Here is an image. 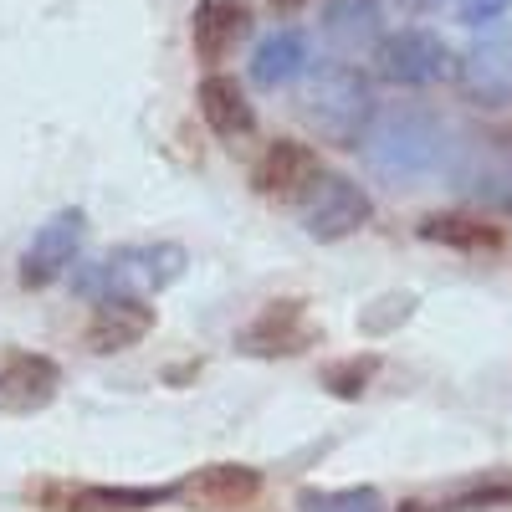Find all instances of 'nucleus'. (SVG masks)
<instances>
[{"label":"nucleus","instance_id":"nucleus-19","mask_svg":"<svg viewBox=\"0 0 512 512\" xmlns=\"http://www.w3.org/2000/svg\"><path fill=\"white\" fill-rule=\"evenodd\" d=\"M303 512H384V497L374 487H338V492H308Z\"/></svg>","mask_w":512,"mask_h":512},{"label":"nucleus","instance_id":"nucleus-16","mask_svg":"<svg viewBox=\"0 0 512 512\" xmlns=\"http://www.w3.org/2000/svg\"><path fill=\"white\" fill-rule=\"evenodd\" d=\"M195 103H200V118L210 123V134H221V139H241L256 128V113L241 93V82L226 77V72H210L195 88Z\"/></svg>","mask_w":512,"mask_h":512},{"label":"nucleus","instance_id":"nucleus-2","mask_svg":"<svg viewBox=\"0 0 512 512\" xmlns=\"http://www.w3.org/2000/svg\"><path fill=\"white\" fill-rule=\"evenodd\" d=\"M185 272V246L175 241H134L118 246L93 262H72V292L103 303V297H154L164 287H175Z\"/></svg>","mask_w":512,"mask_h":512},{"label":"nucleus","instance_id":"nucleus-5","mask_svg":"<svg viewBox=\"0 0 512 512\" xmlns=\"http://www.w3.org/2000/svg\"><path fill=\"white\" fill-rule=\"evenodd\" d=\"M456 88L477 108H507L512 103V26H497L477 36L456 57Z\"/></svg>","mask_w":512,"mask_h":512},{"label":"nucleus","instance_id":"nucleus-7","mask_svg":"<svg viewBox=\"0 0 512 512\" xmlns=\"http://www.w3.org/2000/svg\"><path fill=\"white\" fill-rule=\"evenodd\" d=\"M82 236H88V216L72 205V210H57L52 221H41L31 246L21 251V287H52L57 277L72 272L77 251H82Z\"/></svg>","mask_w":512,"mask_h":512},{"label":"nucleus","instance_id":"nucleus-11","mask_svg":"<svg viewBox=\"0 0 512 512\" xmlns=\"http://www.w3.org/2000/svg\"><path fill=\"white\" fill-rule=\"evenodd\" d=\"M323 175V164L308 144H297V139H277L262 149V159H256L251 169V185L262 190L267 200H303L313 190V180Z\"/></svg>","mask_w":512,"mask_h":512},{"label":"nucleus","instance_id":"nucleus-20","mask_svg":"<svg viewBox=\"0 0 512 512\" xmlns=\"http://www.w3.org/2000/svg\"><path fill=\"white\" fill-rule=\"evenodd\" d=\"M364 379H369V364L349 359V364H333V369H328V390H333L338 400H354V395H364Z\"/></svg>","mask_w":512,"mask_h":512},{"label":"nucleus","instance_id":"nucleus-22","mask_svg":"<svg viewBox=\"0 0 512 512\" xmlns=\"http://www.w3.org/2000/svg\"><path fill=\"white\" fill-rule=\"evenodd\" d=\"M395 6L410 16H431V11H441V0H395Z\"/></svg>","mask_w":512,"mask_h":512},{"label":"nucleus","instance_id":"nucleus-14","mask_svg":"<svg viewBox=\"0 0 512 512\" xmlns=\"http://www.w3.org/2000/svg\"><path fill=\"white\" fill-rule=\"evenodd\" d=\"M323 36L338 57H364L384 41V11L379 0H328Z\"/></svg>","mask_w":512,"mask_h":512},{"label":"nucleus","instance_id":"nucleus-15","mask_svg":"<svg viewBox=\"0 0 512 512\" xmlns=\"http://www.w3.org/2000/svg\"><path fill=\"white\" fill-rule=\"evenodd\" d=\"M308 67H313V57H308V36H303V31H292V26L267 31L262 41H256V52H251V82H256V88H267V93L292 88V82L303 77Z\"/></svg>","mask_w":512,"mask_h":512},{"label":"nucleus","instance_id":"nucleus-13","mask_svg":"<svg viewBox=\"0 0 512 512\" xmlns=\"http://www.w3.org/2000/svg\"><path fill=\"white\" fill-rule=\"evenodd\" d=\"M57 390H62V369L47 354H11L0 364V410L36 415L57 400Z\"/></svg>","mask_w":512,"mask_h":512},{"label":"nucleus","instance_id":"nucleus-21","mask_svg":"<svg viewBox=\"0 0 512 512\" xmlns=\"http://www.w3.org/2000/svg\"><path fill=\"white\" fill-rule=\"evenodd\" d=\"M512 11V0H461V21L466 26H487V21H502Z\"/></svg>","mask_w":512,"mask_h":512},{"label":"nucleus","instance_id":"nucleus-23","mask_svg":"<svg viewBox=\"0 0 512 512\" xmlns=\"http://www.w3.org/2000/svg\"><path fill=\"white\" fill-rule=\"evenodd\" d=\"M297 6H308V0H272V11H297Z\"/></svg>","mask_w":512,"mask_h":512},{"label":"nucleus","instance_id":"nucleus-8","mask_svg":"<svg viewBox=\"0 0 512 512\" xmlns=\"http://www.w3.org/2000/svg\"><path fill=\"white\" fill-rule=\"evenodd\" d=\"M52 512H144L175 502V487H82V482H41L31 492Z\"/></svg>","mask_w":512,"mask_h":512},{"label":"nucleus","instance_id":"nucleus-4","mask_svg":"<svg viewBox=\"0 0 512 512\" xmlns=\"http://www.w3.org/2000/svg\"><path fill=\"white\" fill-rule=\"evenodd\" d=\"M374 72L384 82H395V88H436V82H446L456 72V57L436 31L405 26L374 47Z\"/></svg>","mask_w":512,"mask_h":512},{"label":"nucleus","instance_id":"nucleus-1","mask_svg":"<svg viewBox=\"0 0 512 512\" xmlns=\"http://www.w3.org/2000/svg\"><path fill=\"white\" fill-rule=\"evenodd\" d=\"M364 164L374 169L379 180L390 185H420L446 169L451 159V128L441 123V113L420 108V103H395L379 108L369 134H364Z\"/></svg>","mask_w":512,"mask_h":512},{"label":"nucleus","instance_id":"nucleus-3","mask_svg":"<svg viewBox=\"0 0 512 512\" xmlns=\"http://www.w3.org/2000/svg\"><path fill=\"white\" fill-rule=\"evenodd\" d=\"M308 88H303V118L313 123V134L338 144V149H359L369 123H374V88L369 77L349 62V57H333L303 72Z\"/></svg>","mask_w":512,"mask_h":512},{"label":"nucleus","instance_id":"nucleus-12","mask_svg":"<svg viewBox=\"0 0 512 512\" xmlns=\"http://www.w3.org/2000/svg\"><path fill=\"white\" fill-rule=\"evenodd\" d=\"M149 328H154V308H144V297H103V303H93L82 344L93 354H123V349L144 344Z\"/></svg>","mask_w":512,"mask_h":512},{"label":"nucleus","instance_id":"nucleus-17","mask_svg":"<svg viewBox=\"0 0 512 512\" xmlns=\"http://www.w3.org/2000/svg\"><path fill=\"white\" fill-rule=\"evenodd\" d=\"M241 344L251 354H303L313 344V323L303 303H267V313L246 328Z\"/></svg>","mask_w":512,"mask_h":512},{"label":"nucleus","instance_id":"nucleus-10","mask_svg":"<svg viewBox=\"0 0 512 512\" xmlns=\"http://www.w3.org/2000/svg\"><path fill=\"white\" fill-rule=\"evenodd\" d=\"M246 36H251L246 0H200L190 16V47H195V62H205V67H221Z\"/></svg>","mask_w":512,"mask_h":512},{"label":"nucleus","instance_id":"nucleus-6","mask_svg":"<svg viewBox=\"0 0 512 512\" xmlns=\"http://www.w3.org/2000/svg\"><path fill=\"white\" fill-rule=\"evenodd\" d=\"M374 216V205L364 195V185H354L349 175H318L313 190L303 195V231L313 241H344L354 231H364Z\"/></svg>","mask_w":512,"mask_h":512},{"label":"nucleus","instance_id":"nucleus-18","mask_svg":"<svg viewBox=\"0 0 512 512\" xmlns=\"http://www.w3.org/2000/svg\"><path fill=\"white\" fill-rule=\"evenodd\" d=\"M420 231H425V241L461 246V251H492V246H502V231L487 226V221H472V216H431Z\"/></svg>","mask_w":512,"mask_h":512},{"label":"nucleus","instance_id":"nucleus-9","mask_svg":"<svg viewBox=\"0 0 512 512\" xmlns=\"http://www.w3.org/2000/svg\"><path fill=\"white\" fill-rule=\"evenodd\" d=\"M256 492H262V472H256V466H241V461L200 466V472H190V477L175 487L180 502L205 507V512H236V507L256 502Z\"/></svg>","mask_w":512,"mask_h":512}]
</instances>
